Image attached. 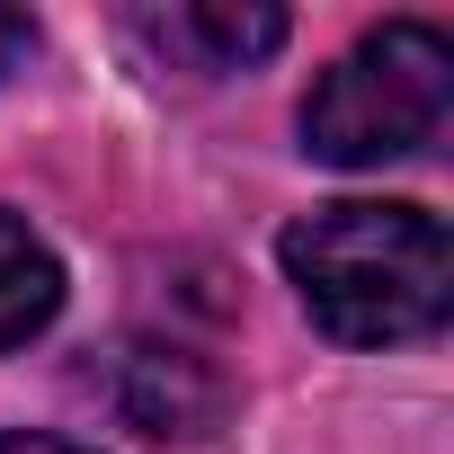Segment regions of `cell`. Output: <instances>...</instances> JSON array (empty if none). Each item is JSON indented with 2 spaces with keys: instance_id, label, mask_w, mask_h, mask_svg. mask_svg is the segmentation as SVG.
Here are the masks:
<instances>
[{
  "instance_id": "obj_7",
  "label": "cell",
  "mask_w": 454,
  "mask_h": 454,
  "mask_svg": "<svg viewBox=\"0 0 454 454\" xmlns=\"http://www.w3.org/2000/svg\"><path fill=\"white\" fill-rule=\"evenodd\" d=\"M0 454H90V445H72V436H0Z\"/></svg>"
},
{
  "instance_id": "obj_1",
  "label": "cell",
  "mask_w": 454,
  "mask_h": 454,
  "mask_svg": "<svg viewBox=\"0 0 454 454\" xmlns=\"http://www.w3.org/2000/svg\"><path fill=\"white\" fill-rule=\"evenodd\" d=\"M277 259L339 348H401L454 312V241L427 205H321L277 241Z\"/></svg>"
},
{
  "instance_id": "obj_6",
  "label": "cell",
  "mask_w": 454,
  "mask_h": 454,
  "mask_svg": "<svg viewBox=\"0 0 454 454\" xmlns=\"http://www.w3.org/2000/svg\"><path fill=\"white\" fill-rule=\"evenodd\" d=\"M27 45H36V27H27V10H0V81H10V72L27 63Z\"/></svg>"
},
{
  "instance_id": "obj_5",
  "label": "cell",
  "mask_w": 454,
  "mask_h": 454,
  "mask_svg": "<svg viewBox=\"0 0 454 454\" xmlns=\"http://www.w3.org/2000/svg\"><path fill=\"white\" fill-rule=\"evenodd\" d=\"M54 312H63V259L45 250V232H27V214L0 205V356L27 348Z\"/></svg>"
},
{
  "instance_id": "obj_3",
  "label": "cell",
  "mask_w": 454,
  "mask_h": 454,
  "mask_svg": "<svg viewBox=\"0 0 454 454\" xmlns=\"http://www.w3.org/2000/svg\"><path fill=\"white\" fill-rule=\"evenodd\" d=\"M107 401H116V419H125L134 436H152V445H187V436H205V427H214L223 383H214L187 348L125 339V348H116V365H107Z\"/></svg>"
},
{
  "instance_id": "obj_4",
  "label": "cell",
  "mask_w": 454,
  "mask_h": 454,
  "mask_svg": "<svg viewBox=\"0 0 454 454\" xmlns=\"http://www.w3.org/2000/svg\"><path fill=\"white\" fill-rule=\"evenodd\" d=\"M143 36L160 54H187L196 72H241V63L286 45V10H214V0H187L169 19H143Z\"/></svg>"
},
{
  "instance_id": "obj_2",
  "label": "cell",
  "mask_w": 454,
  "mask_h": 454,
  "mask_svg": "<svg viewBox=\"0 0 454 454\" xmlns=\"http://www.w3.org/2000/svg\"><path fill=\"white\" fill-rule=\"evenodd\" d=\"M454 107V45L427 19H392L356 36L303 98V152L330 169H383L419 152Z\"/></svg>"
}]
</instances>
